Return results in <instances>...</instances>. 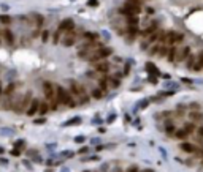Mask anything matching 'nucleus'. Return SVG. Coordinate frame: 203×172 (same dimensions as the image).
<instances>
[{
	"mask_svg": "<svg viewBox=\"0 0 203 172\" xmlns=\"http://www.w3.org/2000/svg\"><path fill=\"white\" fill-rule=\"evenodd\" d=\"M0 163H2V164H3V166H6V164H8V161H6V159H3V158H2V159H0Z\"/></svg>",
	"mask_w": 203,
	"mask_h": 172,
	"instance_id": "ea45409f",
	"label": "nucleus"
},
{
	"mask_svg": "<svg viewBox=\"0 0 203 172\" xmlns=\"http://www.w3.org/2000/svg\"><path fill=\"white\" fill-rule=\"evenodd\" d=\"M38 107H40V100H38V98H32V101H30V104H29V107H27V111H26V114L29 115V117L37 115L38 114Z\"/></svg>",
	"mask_w": 203,
	"mask_h": 172,
	"instance_id": "39448f33",
	"label": "nucleus"
},
{
	"mask_svg": "<svg viewBox=\"0 0 203 172\" xmlns=\"http://www.w3.org/2000/svg\"><path fill=\"white\" fill-rule=\"evenodd\" d=\"M202 166H203V161H202Z\"/></svg>",
	"mask_w": 203,
	"mask_h": 172,
	"instance_id": "a18cd8bd",
	"label": "nucleus"
},
{
	"mask_svg": "<svg viewBox=\"0 0 203 172\" xmlns=\"http://www.w3.org/2000/svg\"><path fill=\"white\" fill-rule=\"evenodd\" d=\"M97 38H99V35L94 33V32H87V33H84V40H86V41H89V43L95 41Z\"/></svg>",
	"mask_w": 203,
	"mask_h": 172,
	"instance_id": "412c9836",
	"label": "nucleus"
},
{
	"mask_svg": "<svg viewBox=\"0 0 203 172\" xmlns=\"http://www.w3.org/2000/svg\"><path fill=\"white\" fill-rule=\"evenodd\" d=\"M94 65H95V70H97V71L102 73V74H103V73H106L108 70H110V63H108L106 60L97 62V63H94Z\"/></svg>",
	"mask_w": 203,
	"mask_h": 172,
	"instance_id": "1a4fd4ad",
	"label": "nucleus"
},
{
	"mask_svg": "<svg viewBox=\"0 0 203 172\" xmlns=\"http://www.w3.org/2000/svg\"><path fill=\"white\" fill-rule=\"evenodd\" d=\"M182 128H184V130H186L187 133H189V134H190V133H194V130H195L194 123H186V125H184V126H182Z\"/></svg>",
	"mask_w": 203,
	"mask_h": 172,
	"instance_id": "cd10ccee",
	"label": "nucleus"
},
{
	"mask_svg": "<svg viewBox=\"0 0 203 172\" xmlns=\"http://www.w3.org/2000/svg\"><path fill=\"white\" fill-rule=\"evenodd\" d=\"M179 148H181L182 152H186V153H194V152H197L198 148L194 145V144H190V142H182L181 145H179Z\"/></svg>",
	"mask_w": 203,
	"mask_h": 172,
	"instance_id": "9d476101",
	"label": "nucleus"
},
{
	"mask_svg": "<svg viewBox=\"0 0 203 172\" xmlns=\"http://www.w3.org/2000/svg\"><path fill=\"white\" fill-rule=\"evenodd\" d=\"M14 92H16V84H8V85H6V88L3 90V95L10 96L11 93H14Z\"/></svg>",
	"mask_w": 203,
	"mask_h": 172,
	"instance_id": "6ab92c4d",
	"label": "nucleus"
},
{
	"mask_svg": "<svg viewBox=\"0 0 203 172\" xmlns=\"http://www.w3.org/2000/svg\"><path fill=\"white\" fill-rule=\"evenodd\" d=\"M165 131L168 133V134H171V133H173V134H175V131H176V130H175V125H173V123H167V126H165Z\"/></svg>",
	"mask_w": 203,
	"mask_h": 172,
	"instance_id": "bb28decb",
	"label": "nucleus"
},
{
	"mask_svg": "<svg viewBox=\"0 0 203 172\" xmlns=\"http://www.w3.org/2000/svg\"><path fill=\"white\" fill-rule=\"evenodd\" d=\"M2 93H3V88H2V85H0V95H2Z\"/></svg>",
	"mask_w": 203,
	"mask_h": 172,
	"instance_id": "79ce46f5",
	"label": "nucleus"
},
{
	"mask_svg": "<svg viewBox=\"0 0 203 172\" xmlns=\"http://www.w3.org/2000/svg\"><path fill=\"white\" fill-rule=\"evenodd\" d=\"M84 140H86V138H84V136H76V138H75V142H78V144L84 142Z\"/></svg>",
	"mask_w": 203,
	"mask_h": 172,
	"instance_id": "2f4dec72",
	"label": "nucleus"
},
{
	"mask_svg": "<svg viewBox=\"0 0 203 172\" xmlns=\"http://www.w3.org/2000/svg\"><path fill=\"white\" fill-rule=\"evenodd\" d=\"M167 54H168V48H167V46H160V48H159L157 55L159 57H167Z\"/></svg>",
	"mask_w": 203,
	"mask_h": 172,
	"instance_id": "393cba45",
	"label": "nucleus"
},
{
	"mask_svg": "<svg viewBox=\"0 0 203 172\" xmlns=\"http://www.w3.org/2000/svg\"><path fill=\"white\" fill-rule=\"evenodd\" d=\"M87 152H91V148H89V147H83L78 153H87Z\"/></svg>",
	"mask_w": 203,
	"mask_h": 172,
	"instance_id": "473e14b6",
	"label": "nucleus"
},
{
	"mask_svg": "<svg viewBox=\"0 0 203 172\" xmlns=\"http://www.w3.org/2000/svg\"><path fill=\"white\" fill-rule=\"evenodd\" d=\"M113 120H116V114H111L110 117H108V120H106V122H108V123H111Z\"/></svg>",
	"mask_w": 203,
	"mask_h": 172,
	"instance_id": "c9c22d12",
	"label": "nucleus"
},
{
	"mask_svg": "<svg viewBox=\"0 0 203 172\" xmlns=\"http://www.w3.org/2000/svg\"><path fill=\"white\" fill-rule=\"evenodd\" d=\"M76 40H78V35L72 30V32H67V35L60 40V43L65 46V48H70V46H73L76 43Z\"/></svg>",
	"mask_w": 203,
	"mask_h": 172,
	"instance_id": "20e7f679",
	"label": "nucleus"
},
{
	"mask_svg": "<svg viewBox=\"0 0 203 172\" xmlns=\"http://www.w3.org/2000/svg\"><path fill=\"white\" fill-rule=\"evenodd\" d=\"M159 48L160 46H152L151 51H149V55H157V52H159Z\"/></svg>",
	"mask_w": 203,
	"mask_h": 172,
	"instance_id": "c756f323",
	"label": "nucleus"
},
{
	"mask_svg": "<svg viewBox=\"0 0 203 172\" xmlns=\"http://www.w3.org/2000/svg\"><path fill=\"white\" fill-rule=\"evenodd\" d=\"M56 101L59 103V106H65V107L78 106L75 98L72 96V93L68 92V88H64L62 85H56Z\"/></svg>",
	"mask_w": 203,
	"mask_h": 172,
	"instance_id": "f03ea898",
	"label": "nucleus"
},
{
	"mask_svg": "<svg viewBox=\"0 0 203 172\" xmlns=\"http://www.w3.org/2000/svg\"><path fill=\"white\" fill-rule=\"evenodd\" d=\"M73 27H75V22H73V19H64V21L59 24V30H62L64 33L67 32H72Z\"/></svg>",
	"mask_w": 203,
	"mask_h": 172,
	"instance_id": "6e6552de",
	"label": "nucleus"
},
{
	"mask_svg": "<svg viewBox=\"0 0 203 172\" xmlns=\"http://www.w3.org/2000/svg\"><path fill=\"white\" fill-rule=\"evenodd\" d=\"M68 92L72 93V96L75 98L78 106H84V104H87L89 100H91V96H89L86 87H84V85H81L79 82H76V81H70Z\"/></svg>",
	"mask_w": 203,
	"mask_h": 172,
	"instance_id": "f257e3e1",
	"label": "nucleus"
},
{
	"mask_svg": "<svg viewBox=\"0 0 203 172\" xmlns=\"http://www.w3.org/2000/svg\"><path fill=\"white\" fill-rule=\"evenodd\" d=\"M48 40H49V32H48V30H45V32L41 33V41H43V43H46Z\"/></svg>",
	"mask_w": 203,
	"mask_h": 172,
	"instance_id": "c85d7f7f",
	"label": "nucleus"
},
{
	"mask_svg": "<svg viewBox=\"0 0 203 172\" xmlns=\"http://www.w3.org/2000/svg\"><path fill=\"white\" fill-rule=\"evenodd\" d=\"M2 40L5 41V44L8 46V48H11V46H14V33L11 32L10 29H5L2 32Z\"/></svg>",
	"mask_w": 203,
	"mask_h": 172,
	"instance_id": "423d86ee",
	"label": "nucleus"
},
{
	"mask_svg": "<svg viewBox=\"0 0 203 172\" xmlns=\"http://www.w3.org/2000/svg\"><path fill=\"white\" fill-rule=\"evenodd\" d=\"M176 52H178V48H175V46H170V48H168L167 60H168L170 63H175V62H176Z\"/></svg>",
	"mask_w": 203,
	"mask_h": 172,
	"instance_id": "9b49d317",
	"label": "nucleus"
},
{
	"mask_svg": "<svg viewBox=\"0 0 203 172\" xmlns=\"http://www.w3.org/2000/svg\"><path fill=\"white\" fill-rule=\"evenodd\" d=\"M62 33H64V32H62V30H59V29H57V32L54 33V37H53V43H54V44H57V43L60 41V37H62Z\"/></svg>",
	"mask_w": 203,
	"mask_h": 172,
	"instance_id": "a878e982",
	"label": "nucleus"
},
{
	"mask_svg": "<svg viewBox=\"0 0 203 172\" xmlns=\"http://www.w3.org/2000/svg\"><path fill=\"white\" fill-rule=\"evenodd\" d=\"M79 123H81V117H73V119H70L64 123V126H73V125H79Z\"/></svg>",
	"mask_w": 203,
	"mask_h": 172,
	"instance_id": "aec40b11",
	"label": "nucleus"
},
{
	"mask_svg": "<svg viewBox=\"0 0 203 172\" xmlns=\"http://www.w3.org/2000/svg\"><path fill=\"white\" fill-rule=\"evenodd\" d=\"M11 155H14V156L21 155V150H19V148H14V150H11Z\"/></svg>",
	"mask_w": 203,
	"mask_h": 172,
	"instance_id": "f704fd0d",
	"label": "nucleus"
},
{
	"mask_svg": "<svg viewBox=\"0 0 203 172\" xmlns=\"http://www.w3.org/2000/svg\"><path fill=\"white\" fill-rule=\"evenodd\" d=\"M190 119H194V120H200V119H202V115L198 114V112H190Z\"/></svg>",
	"mask_w": 203,
	"mask_h": 172,
	"instance_id": "7c9ffc66",
	"label": "nucleus"
},
{
	"mask_svg": "<svg viewBox=\"0 0 203 172\" xmlns=\"http://www.w3.org/2000/svg\"><path fill=\"white\" fill-rule=\"evenodd\" d=\"M197 133H198V136H200V138H203V125L197 128Z\"/></svg>",
	"mask_w": 203,
	"mask_h": 172,
	"instance_id": "72a5a7b5",
	"label": "nucleus"
},
{
	"mask_svg": "<svg viewBox=\"0 0 203 172\" xmlns=\"http://www.w3.org/2000/svg\"><path fill=\"white\" fill-rule=\"evenodd\" d=\"M108 87H110V85H108V77H106V76H102V77H100V81H99V88L105 93V95H106Z\"/></svg>",
	"mask_w": 203,
	"mask_h": 172,
	"instance_id": "f8f14e48",
	"label": "nucleus"
},
{
	"mask_svg": "<svg viewBox=\"0 0 203 172\" xmlns=\"http://www.w3.org/2000/svg\"><path fill=\"white\" fill-rule=\"evenodd\" d=\"M111 54H113L111 48H103V46H102V48L95 49L91 55L87 57V62H91V63H97V62H102V60H105V58H108Z\"/></svg>",
	"mask_w": 203,
	"mask_h": 172,
	"instance_id": "7ed1b4c3",
	"label": "nucleus"
},
{
	"mask_svg": "<svg viewBox=\"0 0 203 172\" xmlns=\"http://www.w3.org/2000/svg\"><path fill=\"white\" fill-rule=\"evenodd\" d=\"M155 30H157V22H152V24H151L149 27H148V29L144 30V32H143V35H144V37H146V35H151V33H154Z\"/></svg>",
	"mask_w": 203,
	"mask_h": 172,
	"instance_id": "4be33fe9",
	"label": "nucleus"
},
{
	"mask_svg": "<svg viewBox=\"0 0 203 172\" xmlns=\"http://www.w3.org/2000/svg\"><path fill=\"white\" fill-rule=\"evenodd\" d=\"M0 44H2V32H0Z\"/></svg>",
	"mask_w": 203,
	"mask_h": 172,
	"instance_id": "37998d69",
	"label": "nucleus"
},
{
	"mask_svg": "<svg viewBox=\"0 0 203 172\" xmlns=\"http://www.w3.org/2000/svg\"><path fill=\"white\" fill-rule=\"evenodd\" d=\"M195 62H197V57L192 55V54H189V57L186 58V66L189 70H194V66H195Z\"/></svg>",
	"mask_w": 203,
	"mask_h": 172,
	"instance_id": "dca6fc26",
	"label": "nucleus"
},
{
	"mask_svg": "<svg viewBox=\"0 0 203 172\" xmlns=\"http://www.w3.org/2000/svg\"><path fill=\"white\" fill-rule=\"evenodd\" d=\"M91 95H92L95 100H102V98H103V96H105V93L102 92L100 88H94V90L91 92Z\"/></svg>",
	"mask_w": 203,
	"mask_h": 172,
	"instance_id": "5701e85b",
	"label": "nucleus"
},
{
	"mask_svg": "<svg viewBox=\"0 0 203 172\" xmlns=\"http://www.w3.org/2000/svg\"><path fill=\"white\" fill-rule=\"evenodd\" d=\"M51 111L48 101H40V107H38V115H46Z\"/></svg>",
	"mask_w": 203,
	"mask_h": 172,
	"instance_id": "ddd939ff",
	"label": "nucleus"
},
{
	"mask_svg": "<svg viewBox=\"0 0 203 172\" xmlns=\"http://www.w3.org/2000/svg\"><path fill=\"white\" fill-rule=\"evenodd\" d=\"M11 22H13V18H11V16H8V14H0V24L10 25Z\"/></svg>",
	"mask_w": 203,
	"mask_h": 172,
	"instance_id": "a211bd4d",
	"label": "nucleus"
},
{
	"mask_svg": "<svg viewBox=\"0 0 203 172\" xmlns=\"http://www.w3.org/2000/svg\"><path fill=\"white\" fill-rule=\"evenodd\" d=\"M144 68H146L148 71H149V73L152 74V76H160V71H159V70H157V66H155L154 63H151V62H148Z\"/></svg>",
	"mask_w": 203,
	"mask_h": 172,
	"instance_id": "4468645a",
	"label": "nucleus"
},
{
	"mask_svg": "<svg viewBox=\"0 0 203 172\" xmlns=\"http://www.w3.org/2000/svg\"><path fill=\"white\" fill-rule=\"evenodd\" d=\"M127 172H138V167H136V166H132V167H130V169H128Z\"/></svg>",
	"mask_w": 203,
	"mask_h": 172,
	"instance_id": "e433bc0d",
	"label": "nucleus"
},
{
	"mask_svg": "<svg viewBox=\"0 0 203 172\" xmlns=\"http://www.w3.org/2000/svg\"><path fill=\"white\" fill-rule=\"evenodd\" d=\"M187 136H189V133H187L184 128H181V130H178V131H175V138L179 139V140H184Z\"/></svg>",
	"mask_w": 203,
	"mask_h": 172,
	"instance_id": "f3484780",
	"label": "nucleus"
},
{
	"mask_svg": "<svg viewBox=\"0 0 203 172\" xmlns=\"http://www.w3.org/2000/svg\"><path fill=\"white\" fill-rule=\"evenodd\" d=\"M189 54H190V48L189 46H184V48H179L178 49V52H176V62L179 63V62H184L187 57H189ZM175 62V63H176Z\"/></svg>",
	"mask_w": 203,
	"mask_h": 172,
	"instance_id": "0eeeda50",
	"label": "nucleus"
},
{
	"mask_svg": "<svg viewBox=\"0 0 203 172\" xmlns=\"http://www.w3.org/2000/svg\"><path fill=\"white\" fill-rule=\"evenodd\" d=\"M143 172H154V171H152V169H144Z\"/></svg>",
	"mask_w": 203,
	"mask_h": 172,
	"instance_id": "a19ab883",
	"label": "nucleus"
},
{
	"mask_svg": "<svg viewBox=\"0 0 203 172\" xmlns=\"http://www.w3.org/2000/svg\"><path fill=\"white\" fill-rule=\"evenodd\" d=\"M87 5H91V6H95V5H97V0H89V2H87Z\"/></svg>",
	"mask_w": 203,
	"mask_h": 172,
	"instance_id": "4c0bfd02",
	"label": "nucleus"
},
{
	"mask_svg": "<svg viewBox=\"0 0 203 172\" xmlns=\"http://www.w3.org/2000/svg\"><path fill=\"white\" fill-rule=\"evenodd\" d=\"M0 153H3V148L2 147H0Z\"/></svg>",
	"mask_w": 203,
	"mask_h": 172,
	"instance_id": "c03bdc74",
	"label": "nucleus"
},
{
	"mask_svg": "<svg viewBox=\"0 0 203 172\" xmlns=\"http://www.w3.org/2000/svg\"><path fill=\"white\" fill-rule=\"evenodd\" d=\"M148 104H149V101H148V100H146V101H143V103H141V104H140V107H141V109H143V107H146V106H148Z\"/></svg>",
	"mask_w": 203,
	"mask_h": 172,
	"instance_id": "58836bf2",
	"label": "nucleus"
},
{
	"mask_svg": "<svg viewBox=\"0 0 203 172\" xmlns=\"http://www.w3.org/2000/svg\"><path fill=\"white\" fill-rule=\"evenodd\" d=\"M202 70H203V51L198 54L197 62H195V66H194V71H202Z\"/></svg>",
	"mask_w": 203,
	"mask_h": 172,
	"instance_id": "2eb2a0df",
	"label": "nucleus"
},
{
	"mask_svg": "<svg viewBox=\"0 0 203 172\" xmlns=\"http://www.w3.org/2000/svg\"><path fill=\"white\" fill-rule=\"evenodd\" d=\"M108 82H110V87H111V88H118L119 85H121L119 77H110V79H108Z\"/></svg>",
	"mask_w": 203,
	"mask_h": 172,
	"instance_id": "b1692460",
	"label": "nucleus"
}]
</instances>
